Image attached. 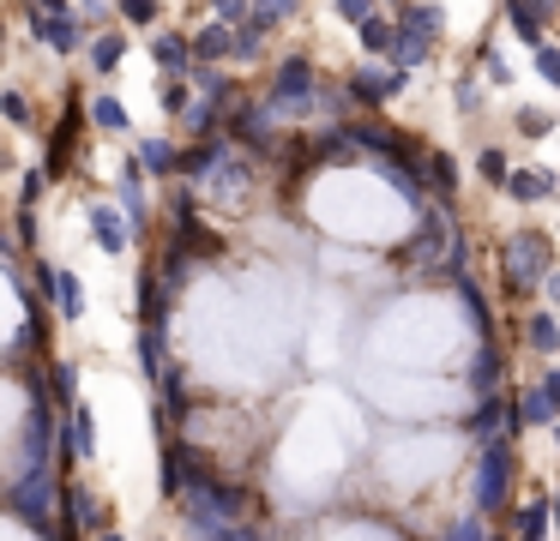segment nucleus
<instances>
[{
  "mask_svg": "<svg viewBox=\"0 0 560 541\" xmlns=\"http://www.w3.org/2000/svg\"><path fill=\"white\" fill-rule=\"evenodd\" d=\"M518 487V457H512V433H494V439L476 445V511H512L524 499Z\"/></svg>",
  "mask_w": 560,
  "mask_h": 541,
  "instance_id": "f257e3e1",
  "label": "nucleus"
},
{
  "mask_svg": "<svg viewBox=\"0 0 560 541\" xmlns=\"http://www.w3.org/2000/svg\"><path fill=\"white\" fill-rule=\"evenodd\" d=\"M446 36V12L434 7V0H416V7L398 12V48H392V67L416 72L428 55H434V43Z\"/></svg>",
  "mask_w": 560,
  "mask_h": 541,
  "instance_id": "f03ea898",
  "label": "nucleus"
},
{
  "mask_svg": "<svg viewBox=\"0 0 560 541\" xmlns=\"http://www.w3.org/2000/svg\"><path fill=\"white\" fill-rule=\"evenodd\" d=\"M548 259H555V247H548L536 228H518V235L506 240V259H500V264H506V289H512V295L536 301V289L548 283V271H555Z\"/></svg>",
  "mask_w": 560,
  "mask_h": 541,
  "instance_id": "7ed1b4c3",
  "label": "nucleus"
},
{
  "mask_svg": "<svg viewBox=\"0 0 560 541\" xmlns=\"http://www.w3.org/2000/svg\"><path fill=\"white\" fill-rule=\"evenodd\" d=\"M271 115H283V108H290V115H307V108L319 103V72H314V60L307 55H283L278 67H271Z\"/></svg>",
  "mask_w": 560,
  "mask_h": 541,
  "instance_id": "20e7f679",
  "label": "nucleus"
},
{
  "mask_svg": "<svg viewBox=\"0 0 560 541\" xmlns=\"http://www.w3.org/2000/svg\"><path fill=\"white\" fill-rule=\"evenodd\" d=\"M85 127H91V108H85V103H67V115L55 120V132H49V151H43V168H49V180H61L67 168H73Z\"/></svg>",
  "mask_w": 560,
  "mask_h": 541,
  "instance_id": "39448f33",
  "label": "nucleus"
},
{
  "mask_svg": "<svg viewBox=\"0 0 560 541\" xmlns=\"http://www.w3.org/2000/svg\"><path fill=\"white\" fill-rule=\"evenodd\" d=\"M61 517H67V529H73V536H85V541H97L103 529H109V511H103V493L91 487V481H73V487H67Z\"/></svg>",
  "mask_w": 560,
  "mask_h": 541,
  "instance_id": "423d86ee",
  "label": "nucleus"
},
{
  "mask_svg": "<svg viewBox=\"0 0 560 541\" xmlns=\"http://www.w3.org/2000/svg\"><path fill=\"white\" fill-rule=\"evenodd\" d=\"M410 84V72L404 67H392V72H380V67H355L350 79H343V91H350V103H362V108H386L392 96Z\"/></svg>",
  "mask_w": 560,
  "mask_h": 541,
  "instance_id": "0eeeda50",
  "label": "nucleus"
},
{
  "mask_svg": "<svg viewBox=\"0 0 560 541\" xmlns=\"http://www.w3.org/2000/svg\"><path fill=\"white\" fill-rule=\"evenodd\" d=\"M31 36H37L49 55H73V48L85 43V19H79V12H37L31 7Z\"/></svg>",
  "mask_w": 560,
  "mask_h": 541,
  "instance_id": "6e6552de",
  "label": "nucleus"
},
{
  "mask_svg": "<svg viewBox=\"0 0 560 541\" xmlns=\"http://www.w3.org/2000/svg\"><path fill=\"white\" fill-rule=\"evenodd\" d=\"M37 289H43V301L55 295V313H61V319H85V283H79L67 264H49V259H43V264H37Z\"/></svg>",
  "mask_w": 560,
  "mask_h": 541,
  "instance_id": "1a4fd4ad",
  "label": "nucleus"
},
{
  "mask_svg": "<svg viewBox=\"0 0 560 541\" xmlns=\"http://www.w3.org/2000/svg\"><path fill=\"white\" fill-rule=\"evenodd\" d=\"M524 427H560V403L542 379L512 391V433H524Z\"/></svg>",
  "mask_w": 560,
  "mask_h": 541,
  "instance_id": "9d476101",
  "label": "nucleus"
},
{
  "mask_svg": "<svg viewBox=\"0 0 560 541\" xmlns=\"http://www.w3.org/2000/svg\"><path fill=\"white\" fill-rule=\"evenodd\" d=\"M506 517H512V541H548L555 536V493H524Z\"/></svg>",
  "mask_w": 560,
  "mask_h": 541,
  "instance_id": "9b49d317",
  "label": "nucleus"
},
{
  "mask_svg": "<svg viewBox=\"0 0 560 541\" xmlns=\"http://www.w3.org/2000/svg\"><path fill=\"white\" fill-rule=\"evenodd\" d=\"M555 7L560 0H506V24H512V36H518L524 48H542L548 43V19H555Z\"/></svg>",
  "mask_w": 560,
  "mask_h": 541,
  "instance_id": "f8f14e48",
  "label": "nucleus"
},
{
  "mask_svg": "<svg viewBox=\"0 0 560 541\" xmlns=\"http://www.w3.org/2000/svg\"><path fill=\"white\" fill-rule=\"evenodd\" d=\"M121 204H91V235H97V247L109 252V259H121L127 240H133V223H121Z\"/></svg>",
  "mask_w": 560,
  "mask_h": 541,
  "instance_id": "ddd939ff",
  "label": "nucleus"
},
{
  "mask_svg": "<svg viewBox=\"0 0 560 541\" xmlns=\"http://www.w3.org/2000/svg\"><path fill=\"white\" fill-rule=\"evenodd\" d=\"M194 60H206V67H218V60H235V24L211 19L194 31Z\"/></svg>",
  "mask_w": 560,
  "mask_h": 541,
  "instance_id": "4468645a",
  "label": "nucleus"
},
{
  "mask_svg": "<svg viewBox=\"0 0 560 541\" xmlns=\"http://www.w3.org/2000/svg\"><path fill=\"white\" fill-rule=\"evenodd\" d=\"M151 55H158V67L170 72V79H187V72H194V36L163 31V36H151Z\"/></svg>",
  "mask_w": 560,
  "mask_h": 541,
  "instance_id": "2eb2a0df",
  "label": "nucleus"
},
{
  "mask_svg": "<svg viewBox=\"0 0 560 541\" xmlns=\"http://www.w3.org/2000/svg\"><path fill=\"white\" fill-rule=\"evenodd\" d=\"M524 343H530L536 355H560V319L548 307H530L524 313Z\"/></svg>",
  "mask_w": 560,
  "mask_h": 541,
  "instance_id": "dca6fc26",
  "label": "nucleus"
},
{
  "mask_svg": "<svg viewBox=\"0 0 560 541\" xmlns=\"http://www.w3.org/2000/svg\"><path fill=\"white\" fill-rule=\"evenodd\" d=\"M85 55H91V72H103V79H109V72H121V60H127V36L121 31H97L85 43Z\"/></svg>",
  "mask_w": 560,
  "mask_h": 541,
  "instance_id": "f3484780",
  "label": "nucleus"
},
{
  "mask_svg": "<svg viewBox=\"0 0 560 541\" xmlns=\"http://www.w3.org/2000/svg\"><path fill=\"white\" fill-rule=\"evenodd\" d=\"M67 457H97V427H91V409L73 403V415H67Z\"/></svg>",
  "mask_w": 560,
  "mask_h": 541,
  "instance_id": "a211bd4d",
  "label": "nucleus"
},
{
  "mask_svg": "<svg viewBox=\"0 0 560 541\" xmlns=\"http://www.w3.org/2000/svg\"><path fill=\"white\" fill-rule=\"evenodd\" d=\"M355 36H362V55H374V60L386 55V60H392V48H398V19H386V12H374V19H368Z\"/></svg>",
  "mask_w": 560,
  "mask_h": 541,
  "instance_id": "6ab92c4d",
  "label": "nucleus"
},
{
  "mask_svg": "<svg viewBox=\"0 0 560 541\" xmlns=\"http://www.w3.org/2000/svg\"><path fill=\"white\" fill-rule=\"evenodd\" d=\"M133 163L145 168V175H170V168H182V151H175L170 139H139Z\"/></svg>",
  "mask_w": 560,
  "mask_h": 541,
  "instance_id": "aec40b11",
  "label": "nucleus"
},
{
  "mask_svg": "<svg viewBox=\"0 0 560 541\" xmlns=\"http://www.w3.org/2000/svg\"><path fill=\"white\" fill-rule=\"evenodd\" d=\"M506 192L518 204H536V199H548V192H555V175H542V168H512Z\"/></svg>",
  "mask_w": 560,
  "mask_h": 541,
  "instance_id": "412c9836",
  "label": "nucleus"
},
{
  "mask_svg": "<svg viewBox=\"0 0 560 541\" xmlns=\"http://www.w3.org/2000/svg\"><path fill=\"white\" fill-rule=\"evenodd\" d=\"M85 108H91V127H97V132H127V103H121V96L97 91Z\"/></svg>",
  "mask_w": 560,
  "mask_h": 541,
  "instance_id": "4be33fe9",
  "label": "nucleus"
},
{
  "mask_svg": "<svg viewBox=\"0 0 560 541\" xmlns=\"http://www.w3.org/2000/svg\"><path fill=\"white\" fill-rule=\"evenodd\" d=\"M422 187H434L440 199H452V187H458V168H452L446 151H428V156H422Z\"/></svg>",
  "mask_w": 560,
  "mask_h": 541,
  "instance_id": "5701e85b",
  "label": "nucleus"
},
{
  "mask_svg": "<svg viewBox=\"0 0 560 541\" xmlns=\"http://www.w3.org/2000/svg\"><path fill=\"white\" fill-rule=\"evenodd\" d=\"M476 175H482L488 187H506V180H512V156L500 151V144H482V151H476Z\"/></svg>",
  "mask_w": 560,
  "mask_h": 541,
  "instance_id": "b1692460",
  "label": "nucleus"
},
{
  "mask_svg": "<svg viewBox=\"0 0 560 541\" xmlns=\"http://www.w3.org/2000/svg\"><path fill=\"white\" fill-rule=\"evenodd\" d=\"M512 127H518L524 139H548V132H555V108H542V103H524L518 115H512Z\"/></svg>",
  "mask_w": 560,
  "mask_h": 541,
  "instance_id": "393cba45",
  "label": "nucleus"
},
{
  "mask_svg": "<svg viewBox=\"0 0 560 541\" xmlns=\"http://www.w3.org/2000/svg\"><path fill=\"white\" fill-rule=\"evenodd\" d=\"M295 12H302V0H254V24H259V31H278V24H290Z\"/></svg>",
  "mask_w": 560,
  "mask_h": 541,
  "instance_id": "a878e982",
  "label": "nucleus"
},
{
  "mask_svg": "<svg viewBox=\"0 0 560 541\" xmlns=\"http://www.w3.org/2000/svg\"><path fill=\"white\" fill-rule=\"evenodd\" d=\"M115 12H121L127 24H139V31H151V24L163 19V0H115Z\"/></svg>",
  "mask_w": 560,
  "mask_h": 541,
  "instance_id": "bb28decb",
  "label": "nucleus"
},
{
  "mask_svg": "<svg viewBox=\"0 0 560 541\" xmlns=\"http://www.w3.org/2000/svg\"><path fill=\"white\" fill-rule=\"evenodd\" d=\"M530 60H536V79L560 91V48H555V43H542V48H530Z\"/></svg>",
  "mask_w": 560,
  "mask_h": 541,
  "instance_id": "cd10ccee",
  "label": "nucleus"
},
{
  "mask_svg": "<svg viewBox=\"0 0 560 541\" xmlns=\"http://www.w3.org/2000/svg\"><path fill=\"white\" fill-rule=\"evenodd\" d=\"M331 12H338V19H343V24H355V31H362V24H368V19H374V12H380V7H374V0H331Z\"/></svg>",
  "mask_w": 560,
  "mask_h": 541,
  "instance_id": "c85d7f7f",
  "label": "nucleus"
},
{
  "mask_svg": "<svg viewBox=\"0 0 560 541\" xmlns=\"http://www.w3.org/2000/svg\"><path fill=\"white\" fill-rule=\"evenodd\" d=\"M163 108H170L175 120H187V108H194V96H187L182 79H163Z\"/></svg>",
  "mask_w": 560,
  "mask_h": 541,
  "instance_id": "c756f323",
  "label": "nucleus"
},
{
  "mask_svg": "<svg viewBox=\"0 0 560 541\" xmlns=\"http://www.w3.org/2000/svg\"><path fill=\"white\" fill-rule=\"evenodd\" d=\"M211 7H218V19L235 24V31H242V24H254V0H211Z\"/></svg>",
  "mask_w": 560,
  "mask_h": 541,
  "instance_id": "7c9ffc66",
  "label": "nucleus"
},
{
  "mask_svg": "<svg viewBox=\"0 0 560 541\" xmlns=\"http://www.w3.org/2000/svg\"><path fill=\"white\" fill-rule=\"evenodd\" d=\"M0 115L13 120V127H31V103H25V91H7V96H0Z\"/></svg>",
  "mask_w": 560,
  "mask_h": 541,
  "instance_id": "2f4dec72",
  "label": "nucleus"
},
{
  "mask_svg": "<svg viewBox=\"0 0 560 541\" xmlns=\"http://www.w3.org/2000/svg\"><path fill=\"white\" fill-rule=\"evenodd\" d=\"M482 72H488V84H512V67L500 48H482Z\"/></svg>",
  "mask_w": 560,
  "mask_h": 541,
  "instance_id": "473e14b6",
  "label": "nucleus"
},
{
  "mask_svg": "<svg viewBox=\"0 0 560 541\" xmlns=\"http://www.w3.org/2000/svg\"><path fill=\"white\" fill-rule=\"evenodd\" d=\"M476 103H482V84H476V72H464V79H458V108H464V115H476Z\"/></svg>",
  "mask_w": 560,
  "mask_h": 541,
  "instance_id": "72a5a7b5",
  "label": "nucleus"
},
{
  "mask_svg": "<svg viewBox=\"0 0 560 541\" xmlns=\"http://www.w3.org/2000/svg\"><path fill=\"white\" fill-rule=\"evenodd\" d=\"M37 12H79L73 0H37Z\"/></svg>",
  "mask_w": 560,
  "mask_h": 541,
  "instance_id": "f704fd0d",
  "label": "nucleus"
},
{
  "mask_svg": "<svg viewBox=\"0 0 560 541\" xmlns=\"http://www.w3.org/2000/svg\"><path fill=\"white\" fill-rule=\"evenodd\" d=\"M542 295H548V301H555V307H560V271H548V283H542Z\"/></svg>",
  "mask_w": 560,
  "mask_h": 541,
  "instance_id": "c9c22d12",
  "label": "nucleus"
},
{
  "mask_svg": "<svg viewBox=\"0 0 560 541\" xmlns=\"http://www.w3.org/2000/svg\"><path fill=\"white\" fill-rule=\"evenodd\" d=\"M542 385L555 391V403H560V367H548V373H542Z\"/></svg>",
  "mask_w": 560,
  "mask_h": 541,
  "instance_id": "e433bc0d",
  "label": "nucleus"
},
{
  "mask_svg": "<svg viewBox=\"0 0 560 541\" xmlns=\"http://www.w3.org/2000/svg\"><path fill=\"white\" fill-rule=\"evenodd\" d=\"M97 541H127V536H121V529H103V536H97Z\"/></svg>",
  "mask_w": 560,
  "mask_h": 541,
  "instance_id": "4c0bfd02",
  "label": "nucleus"
},
{
  "mask_svg": "<svg viewBox=\"0 0 560 541\" xmlns=\"http://www.w3.org/2000/svg\"><path fill=\"white\" fill-rule=\"evenodd\" d=\"M555 536H560V493H555Z\"/></svg>",
  "mask_w": 560,
  "mask_h": 541,
  "instance_id": "58836bf2",
  "label": "nucleus"
}]
</instances>
